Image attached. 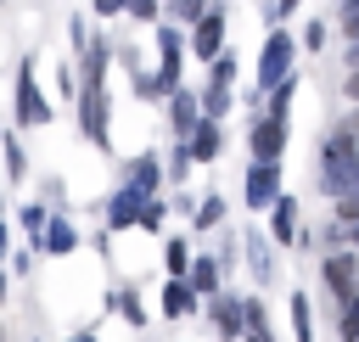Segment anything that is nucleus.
Listing matches in <instances>:
<instances>
[{"mask_svg":"<svg viewBox=\"0 0 359 342\" xmlns=\"http://www.w3.org/2000/svg\"><path fill=\"white\" fill-rule=\"evenodd\" d=\"M118 185H129V191H140V196H163V185H168V174H163V151L146 146L140 157H129V163L118 168Z\"/></svg>","mask_w":359,"mask_h":342,"instance_id":"9b49d317","label":"nucleus"},{"mask_svg":"<svg viewBox=\"0 0 359 342\" xmlns=\"http://www.w3.org/2000/svg\"><path fill=\"white\" fill-rule=\"evenodd\" d=\"M140 191H129V185H112V196H107V219H101V230H112V235H123V230H135V219H140Z\"/></svg>","mask_w":359,"mask_h":342,"instance_id":"f3484780","label":"nucleus"},{"mask_svg":"<svg viewBox=\"0 0 359 342\" xmlns=\"http://www.w3.org/2000/svg\"><path fill=\"white\" fill-rule=\"evenodd\" d=\"M0 342H11V331H6V320H0Z\"/></svg>","mask_w":359,"mask_h":342,"instance_id":"de8ad7c7","label":"nucleus"},{"mask_svg":"<svg viewBox=\"0 0 359 342\" xmlns=\"http://www.w3.org/2000/svg\"><path fill=\"white\" fill-rule=\"evenodd\" d=\"M286 151H292V118L252 112V123H247V163H280Z\"/></svg>","mask_w":359,"mask_h":342,"instance_id":"423d86ee","label":"nucleus"},{"mask_svg":"<svg viewBox=\"0 0 359 342\" xmlns=\"http://www.w3.org/2000/svg\"><path fill=\"white\" fill-rule=\"evenodd\" d=\"M185 224H191L196 235H202V230H219V224H224V196H219V191H208V196L191 207V219H185Z\"/></svg>","mask_w":359,"mask_h":342,"instance_id":"a878e982","label":"nucleus"},{"mask_svg":"<svg viewBox=\"0 0 359 342\" xmlns=\"http://www.w3.org/2000/svg\"><path fill=\"white\" fill-rule=\"evenodd\" d=\"M337 90H342V101H348V107H353V101H359V67H348V73H342V84H337Z\"/></svg>","mask_w":359,"mask_h":342,"instance_id":"a19ab883","label":"nucleus"},{"mask_svg":"<svg viewBox=\"0 0 359 342\" xmlns=\"http://www.w3.org/2000/svg\"><path fill=\"white\" fill-rule=\"evenodd\" d=\"M0 135H6V123H0Z\"/></svg>","mask_w":359,"mask_h":342,"instance_id":"8fccbe9b","label":"nucleus"},{"mask_svg":"<svg viewBox=\"0 0 359 342\" xmlns=\"http://www.w3.org/2000/svg\"><path fill=\"white\" fill-rule=\"evenodd\" d=\"M202 314H208V325H213L219 342H241V292L219 286V292L202 303Z\"/></svg>","mask_w":359,"mask_h":342,"instance_id":"4468645a","label":"nucleus"},{"mask_svg":"<svg viewBox=\"0 0 359 342\" xmlns=\"http://www.w3.org/2000/svg\"><path fill=\"white\" fill-rule=\"evenodd\" d=\"M241 342H275L269 331V303L258 292H241Z\"/></svg>","mask_w":359,"mask_h":342,"instance_id":"412c9836","label":"nucleus"},{"mask_svg":"<svg viewBox=\"0 0 359 342\" xmlns=\"http://www.w3.org/2000/svg\"><path fill=\"white\" fill-rule=\"evenodd\" d=\"M163 174H168V185H185V179L196 174V163H191V151H185V140H174V146L163 151Z\"/></svg>","mask_w":359,"mask_h":342,"instance_id":"cd10ccee","label":"nucleus"},{"mask_svg":"<svg viewBox=\"0 0 359 342\" xmlns=\"http://www.w3.org/2000/svg\"><path fill=\"white\" fill-rule=\"evenodd\" d=\"M337 34H342V39H359V6L337 11Z\"/></svg>","mask_w":359,"mask_h":342,"instance_id":"58836bf2","label":"nucleus"},{"mask_svg":"<svg viewBox=\"0 0 359 342\" xmlns=\"http://www.w3.org/2000/svg\"><path fill=\"white\" fill-rule=\"evenodd\" d=\"M17 224H22V235H28V252L39 258V230H45V219H50V207L39 202V196H22L17 202V213H11Z\"/></svg>","mask_w":359,"mask_h":342,"instance_id":"4be33fe9","label":"nucleus"},{"mask_svg":"<svg viewBox=\"0 0 359 342\" xmlns=\"http://www.w3.org/2000/svg\"><path fill=\"white\" fill-rule=\"evenodd\" d=\"M107 314H118L123 325H135V331H146V308H140V292L135 286H118V292H107Z\"/></svg>","mask_w":359,"mask_h":342,"instance_id":"b1692460","label":"nucleus"},{"mask_svg":"<svg viewBox=\"0 0 359 342\" xmlns=\"http://www.w3.org/2000/svg\"><path fill=\"white\" fill-rule=\"evenodd\" d=\"M280 191H286V168L280 163H247L241 168V207L247 213H264Z\"/></svg>","mask_w":359,"mask_h":342,"instance_id":"6e6552de","label":"nucleus"},{"mask_svg":"<svg viewBox=\"0 0 359 342\" xmlns=\"http://www.w3.org/2000/svg\"><path fill=\"white\" fill-rule=\"evenodd\" d=\"M314 191H320L325 202H337V196H353V191H359V140H353V135H342L337 123L320 135V168H314Z\"/></svg>","mask_w":359,"mask_h":342,"instance_id":"f257e3e1","label":"nucleus"},{"mask_svg":"<svg viewBox=\"0 0 359 342\" xmlns=\"http://www.w3.org/2000/svg\"><path fill=\"white\" fill-rule=\"evenodd\" d=\"M292 101H297V73H286V78L264 95V112H269V118H292Z\"/></svg>","mask_w":359,"mask_h":342,"instance_id":"bb28decb","label":"nucleus"},{"mask_svg":"<svg viewBox=\"0 0 359 342\" xmlns=\"http://www.w3.org/2000/svg\"><path fill=\"white\" fill-rule=\"evenodd\" d=\"M264 213H269L264 235H269L275 247H292V241H303V207H297V196H292V191H280V196H275Z\"/></svg>","mask_w":359,"mask_h":342,"instance_id":"ddd939ff","label":"nucleus"},{"mask_svg":"<svg viewBox=\"0 0 359 342\" xmlns=\"http://www.w3.org/2000/svg\"><path fill=\"white\" fill-rule=\"evenodd\" d=\"M157 314H163V320H196V314H202V297L191 292V280H163Z\"/></svg>","mask_w":359,"mask_h":342,"instance_id":"a211bd4d","label":"nucleus"},{"mask_svg":"<svg viewBox=\"0 0 359 342\" xmlns=\"http://www.w3.org/2000/svg\"><path fill=\"white\" fill-rule=\"evenodd\" d=\"M297 6H303V0H275V6H269V11H275V17H280V22H286V17H292V11H297Z\"/></svg>","mask_w":359,"mask_h":342,"instance_id":"c03bdc74","label":"nucleus"},{"mask_svg":"<svg viewBox=\"0 0 359 342\" xmlns=\"http://www.w3.org/2000/svg\"><path fill=\"white\" fill-rule=\"evenodd\" d=\"M208 6H213V0H163V17H168V22H180V28H191Z\"/></svg>","mask_w":359,"mask_h":342,"instance_id":"473e14b6","label":"nucleus"},{"mask_svg":"<svg viewBox=\"0 0 359 342\" xmlns=\"http://www.w3.org/2000/svg\"><path fill=\"white\" fill-rule=\"evenodd\" d=\"M224 22H230V11H224V6L213 0V6H208V11H202V17L191 22V28H185V56L208 67V62H213V56L224 50Z\"/></svg>","mask_w":359,"mask_h":342,"instance_id":"0eeeda50","label":"nucleus"},{"mask_svg":"<svg viewBox=\"0 0 359 342\" xmlns=\"http://www.w3.org/2000/svg\"><path fill=\"white\" fill-rule=\"evenodd\" d=\"M185 280H191V292L208 303V297L224 286V264H219V252H191V269H185Z\"/></svg>","mask_w":359,"mask_h":342,"instance_id":"6ab92c4d","label":"nucleus"},{"mask_svg":"<svg viewBox=\"0 0 359 342\" xmlns=\"http://www.w3.org/2000/svg\"><path fill=\"white\" fill-rule=\"evenodd\" d=\"M185 269H191V235H163V275L185 280Z\"/></svg>","mask_w":359,"mask_h":342,"instance_id":"393cba45","label":"nucleus"},{"mask_svg":"<svg viewBox=\"0 0 359 342\" xmlns=\"http://www.w3.org/2000/svg\"><path fill=\"white\" fill-rule=\"evenodd\" d=\"M292 342H314V308H309V292H292Z\"/></svg>","mask_w":359,"mask_h":342,"instance_id":"7c9ffc66","label":"nucleus"},{"mask_svg":"<svg viewBox=\"0 0 359 342\" xmlns=\"http://www.w3.org/2000/svg\"><path fill=\"white\" fill-rule=\"evenodd\" d=\"M73 118H79V135H84L95 151H112V95H107V84H84V78H79Z\"/></svg>","mask_w":359,"mask_h":342,"instance_id":"20e7f679","label":"nucleus"},{"mask_svg":"<svg viewBox=\"0 0 359 342\" xmlns=\"http://www.w3.org/2000/svg\"><path fill=\"white\" fill-rule=\"evenodd\" d=\"M11 342H17V336H11Z\"/></svg>","mask_w":359,"mask_h":342,"instance_id":"3c124183","label":"nucleus"},{"mask_svg":"<svg viewBox=\"0 0 359 342\" xmlns=\"http://www.w3.org/2000/svg\"><path fill=\"white\" fill-rule=\"evenodd\" d=\"M320 292H325V303L331 308H342V303H353L359 297V252H348V247H337V252H320Z\"/></svg>","mask_w":359,"mask_h":342,"instance_id":"39448f33","label":"nucleus"},{"mask_svg":"<svg viewBox=\"0 0 359 342\" xmlns=\"http://www.w3.org/2000/svg\"><path fill=\"white\" fill-rule=\"evenodd\" d=\"M236 252L247 258V275H252V286H258V292L280 280V269H275V241H269L258 224H247V230L236 235Z\"/></svg>","mask_w":359,"mask_h":342,"instance_id":"9d476101","label":"nucleus"},{"mask_svg":"<svg viewBox=\"0 0 359 342\" xmlns=\"http://www.w3.org/2000/svg\"><path fill=\"white\" fill-rule=\"evenodd\" d=\"M337 129H342V135H353V140H359V101H353V107H348V112H342V118H337Z\"/></svg>","mask_w":359,"mask_h":342,"instance_id":"79ce46f5","label":"nucleus"},{"mask_svg":"<svg viewBox=\"0 0 359 342\" xmlns=\"http://www.w3.org/2000/svg\"><path fill=\"white\" fill-rule=\"evenodd\" d=\"M359 67V39H342V73Z\"/></svg>","mask_w":359,"mask_h":342,"instance_id":"37998d69","label":"nucleus"},{"mask_svg":"<svg viewBox=\"0 0 359 342\" xmlns=\"http://www.w3.org/2000/svg\"><path fill=\"white\" fill-rule=\"evenodd\" d=\"M196 101H202V118H230V107H236V90H213V84H202L196 90Z\"/></svg>","mask_w":359,"mask_h":342,"instance_id":"c756f323","label":"nucleus"},{"mask_svg":"<svg viewBox=\"0 0 359 342\" xmlns=\"http://www.w3.org/2000/svg\"><path fill=\"white\" fill-rule=\"evenodd\" d=\"M123 17H135V22L151 28V22L163 17V0H123Z\"/></svg>","mask_w":359,"mask_h":342,"instance_id":"f704fd0d","label":"nucleus"},{"mask_svg":"<svg viewBox=\"0 0 359 342\" xmlns=\"http://www.w3.org/2000/svg\"><path fill=\"white\" fill-rule=\"evenodd\" d=\"M56 95L73 107V95H79V67H73V62H62V67H56Z\"/></svg>","mask_w":359,"mask_h":342,"instance_id":"c9c22d12","label":"nucleus"},{"mask_svg":"<svg viewBox=\"0 0 359 342\" xmlns=\"http://www.w3.org/2000/svg\"><path fill=\"white\" fill-rule=\"evenodd\" d=\"M39 202H45L50 213H56V207H67V185H62V179H39Z\"/></svg>","mask_w":359,"mask_h":342,"instance_id":"4c0bfd02","label":"nucleus"},{"mask_svg":"<svg viewBox=\"0 0 359 342\" xmlns=\"http://www.w3.org/2000/svg\"><path fill=\"white\" fill-rule=\"evenodd\" d=\"M79 247H84V235H79L73 207H56V213L45 219V230H39V258H73Z\"/></svg>","mask_w":359,"mask_h":342,"instance_id":"f8f14e48","label":"nucleus"},{"mask_svg":"<svg viewBox=\"0 0 359 342\" xmlns=\"http://www.w3.org/2000/svg\"><path fill=\"white\" fill-rule=\"evenodd\" d=\"M297 56H303L297 34H292L286 22H275V28L264 34V45H258V62H252V112H258V101H264L286 73H297Z\"/></svg>","mask_w":359,"mask_h":342,"instance_id":"f03ea898","label":"nucleus"},{"mask_svg":"<svg viewBox=\"0 0 359 342\" xmlns=\"http://www.w3.org/2000/svg\"><path fill=\"white\" fill-rule=\"evenodd\" d=\"M185 151H191V163H196V168L219 163V151H224V123H219V118H196V123H191V135H185Z\"/></svg>","mask_w":359,"mask_h":342,"instance_id":"2eb2a0df","label":"nucleus"},{"mask_svg":"<svg viewBox=\"0 0 359 342\" xmlns=\"http://www.w3.org/2000/svg\"><path fill=\"white\" fill-rule=\"evenodd\" d=\"M331 224H359V191H353V196H337V202H331Z\"/></svg>","mask_w":359,"mask_h":342,"instance_id":"e433bc0d","label":"nucleus"},{"mask_svg":"<svg viewBox=\"0 0 359 342\" xmlns=\"http://www.w3.org/2000/svg\"><path fill=\"white\" fill-rule=\"evenodd\" d=\"M151 39H157V78H163L168 95H174V90H180V67H185V28L168 22V17H157V22H151Z\"/></svg>","mask_w":359,"mask_h":342,"instance_id":"1a4fd4ad","label":"nucleus"},{"mask_svg":"<svg viewBox=\"0 0 359 342\" xmlns=\"http://www.w3.org/2000/svg\"><path fill=\"white\" fill-rule=\"evenodd\" d=\"M90 17H101V22L123 17V0H90Z\"/></svg>","mask_w":359,"mask_h":342,"instance_id":"ea45409f","label":"nucleus"},{"mask_svg":"<svg viewBox=\"0 0 359 342\" xmlns=\"http://www.w3.org/2000/svg\"><path fill=\"white\" fill-rule=\"evenodd\" d=\"M348 6H359V0H337V11H348Z\"/></svg>","mask_w":359,"mask_h":342,"instance_id":"09e8293b","label":"nucleus"},{"mask_svg":"<svg viewBox=\"0 0 359 342\" xmlns=\"http://www.w3.org/2000/svg\"><path fill=\"white\" fill-rule=\"evenodd\" d=\"M135 101H146V107L168 101V84L157 78V67H135Z\"/></svg>","mask_w":359,"mask_h":342,"instance_id":"c85d7f7f","label":"nucleus"},{"mask_svg":"<svg viewBox=\"0 0 359 342\" xmlns=\"http://www.w3.org/2000/svg\"><path fill=\"white\" fill-rule=\"evenodd\" d=\"M325 39H331V22H325V17H314V22L297 34V45H303V50H325Z\"/></svg>","mask_w":359,"mask_h":342,"instance_id":"72a5a7b5","label":"nucleus"},{"mask_svg":"<svg viewBox=\"0 0 359 342\" xmlns=\"http://www.w3.org/2000/svg\"><path fill=\"white\" fill-rule=\"evenodd\" d=\"M168 213H174V202H168V196H146V202H140L135 230H140V235H151V241H163V235H168Z\"/></svg>","mask_w":359,"mask_h":342,"instance_id":"5701e85b","label":"nucleus"},{"mask_svg":"<svg viewBox=\"0 0 359 342\" xmlns=\"http://www.w3.org/2000/svg\"><path fill=\"white\" fill-rule=\"evenodd\" d=\"M0 163H6V179H11L17 191L34 179V163H28V146H22V135H17V129H6V135H0Z\"/></svg>","mask_w":359,"mask_h":342,"instance_id":"aec40b11","label":"nucleus"},{"mask_svg":"<svg viewBox=\"0 0 359 342\" xmlns=\"http://www.w3.org/2000/svg\"><path fill=\"white\" fill-rule=\"evenodd\" d=\"M236 73H241V62H236L230 50H219V56L208 62V84H213V90H230V84H236Z\"/></svg>","mask_w":359,"mask_h":342,"instance_id":"2f4dec72","label":"nucleus"},{"mask_svg":"<svg viewBox=\"0 0 359 342\" xmlns=\"http://www.w3.org/2000/svg\"><path fill=\"white\" fill-rule=\"evenodd\" d=\"M62 342H95V331H67Z\"/></svg>","mask_w":359,"mask_h":342,"instance_id":"a18cd8bd","label":"nucleus"},{"mask_svg":"<svg viewBox=\"0 0 359 342\" xmlns=\"http://www.w3.org/2000/svg\"><path fill=\"white\" fill-rule=\"evenodd\" d=\"M0 6H6V0H0Z\"/></svg>","mask_w":359,"mask_h":342,"instance_id":"603ef678","label":"nucleus"},{"mask_svg":"<svg viewBox=\"0 0 359 342\" xmlns=\"http://www.w3.org/2000/svg\"><path fill=\"white\" fill-rule=\"evenodd\" d=\"M163 118H168V140H185V135H191V123L202 118V101H196V90H191V84H180V90L163 101Z\"/></svg>","mask_w":359,"mask_h":342,"instance_id":"dca6fc26","label":"nucleus"},{"mask_svg":"<svg viewBox=\"0 0 359 342\" xmlns=\"http://www.w3.org/2000/svg\"><path fill=\"white\" fill-rule=\"evenodd\" d=\"M11 118H17V129H45V123L56 118L45 84L34 78V56L17 62V78H11Z\"/></svg>","mask_w":359,"mask_h":342,"instance_id":"7ed1b4c3","label":"nucleus"},{"mask_svg":"<svg viewBox=\"0 0 359 342\" xmlns=\"http://www.w3.org/2000/svg\"><path fill=\"white\" fill-rule=\"evenodd\" d=\"M6 292H11V275L0 269V308H6Z\"/></svg>","mask_w":359,"mask_h":342,"instance_id":"49530a36","label":"nucleus"}]
</instances>
